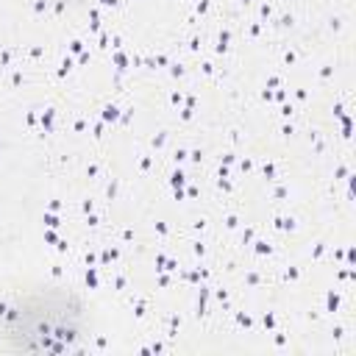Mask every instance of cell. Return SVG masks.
Here are the masks:
<instances>
[{
	"instance_id": "obj_1",
	"label": "cell",
	"mask_w": 356,
	"mask_h": 356,
	"mask_svg": "<svg viewBox=\"0 0 356 356\" xmlns=\"http://www.w3.org/2000/svg\"><path fill=\"white\" fill-rule=\"evenodd\" d=\"M86 331L89 306L75 286L28 281L0 300L3 350H72Z\"/></svg>"
},
{
	"instance_id": "obj_2",
	"label": "cell",
	"mask_w": 356,
	"mask_h": 356,
	"mask_svg": "<svg viewBox=\"0 0 356 356\" xmlns=\"http://www.w3.org/2000/svg\"><path fill=\"white\" fill-rule=\"evenodd\" d=\"M39 8H72V6H83L86 0H28Z\"/></svg>"
}]
</instances>
